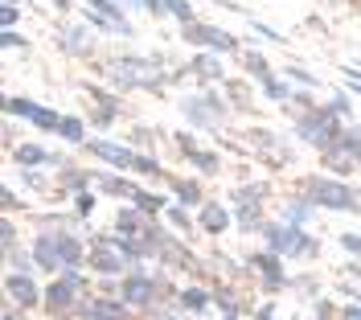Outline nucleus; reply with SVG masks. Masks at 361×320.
I'll list each match as a JSON object with an SVG mask.
<instances>
[{
	"label": "nucleus",
	"mask_w": 361,
	"mask_h": 320,
	"mask_svg": "<svg viewBox=\"0 0 361 320\" xmlns=\"http://www.w3.org/2000/svg\"><path fill=\"white\" fill-rule=\"evenodd\" d=\"M111 82L119 91H135V87H144V91H164V82H169V74H160V62L157 58H119L111 62Z\"/></svg>",
	"instance_id": "f257e3e1"
},
{
	"label": "nucleus",
	"mask_w": 361,
	"mask_h": 320,
	"mask_svg": "<svg viewBox=\"0 0 361 320\" xmlns=\"http://www.w3.org/2000/svg\"><path fill=\"white\" fill-rule=\"evenodd\" d=\"M304 197L316 209H337V214H349V209L361 206L357 189L345 185L341 177H304Z\"/></svg>",
	"instance_id": "f03ea898"
},
{
	"label": "nucleus",
	"mask_w": 361,
	"mask_h": 320,
	"mask_svg": "<svg viewBox=\"0 0 361 320\" xmlns=\"http://www.w3.org/2000/svg\"><path fill=\"white\" fill-rule=\"evenodd\" d=\"M87 263H90V271H99V275H123L135 267L128 247H123V234H99V238H90Z\"/></svg>",
	"instance_id": "7ed1b4c3"
},
{
	"label": "nucleus",
	"mask_w": 361,
	"mask_h": 320,
	"mask_svg": "<svg viewBox=\"0 0 361 320\" xmlns=\"http://www.w3.org/2000/svg\"><path fill=\"white\" fill-rule=\"evenodd\" d=\"M263 242L275 254H283V259H312L320 251L316 238H308L304 226H295V222H267L263 226Z\"/></svg>",
	"instance_id": "20e7f679"
},
{
	"label": "nucleus",
	"mask_w": 361,
	"mask_h": 320,
	"mask_svg": "<svg viewBox=\"0 0 361 320\" xmlns=\"http://www.w3.org/2000/svg\"><path fill=\"white\" fill-rule=\"evenodd\" d=\"M345 128H341V119L329 107H312V111H295V136L304 140V144H312V148H329L333 140L341 136Z\"/></svg>",
	"instance_id": "39448f33"
},
{
	"label": "nucleus",
	"mask_w": 361,
	"mask_h": 320,
	"mask_svg": "<svg viewBox=\"0 0 361 320\" xmlns=\"http://www.w3.org/2000/svg\"><path fill=\"white\" fill-rule=\"evenodd\" d=\"M177 107H180V115H185L193 128H202V132H209V128L226 123V115H230V103H226L222 94H214V91L189 94V99H180Z\"/></svg>",
	"instance_id": "423d86ee"
},
{
	"label": "nucleus",
	"mask_w": 361,
	"mask_h": 320,
	"mask_svg": "<svg viewBox=\"0 0 361 320\" xmlns=\"http://www.w3.org/2000/svg\"><path fill=\"white\" fill-rule=\"evenodd\" d=\"M164 292H169L164 279L160 275H148L144 267H132V271L123 275V288H119V296L128 300L132 308H157V300Z\"/></svg>",
	"instance_id": "0eeeda50"
},
{
	"label": "nucleus",
	"mask_w": 361,
	"mask_h": 320,
	"mask_svg": "<svg viewBox=\"0 0 361 320\" xmlns=\"http://www.w3.org/2000/svg\"><path fill=\"white\" fill-rule=\"evenodd\" d=\"M180 37H185L189 46L214 49V54H234V49H238V37H234V33H226V29H218V25H205V21L180 25Z\"/></svg>",
	"instance_id": "6e6552de"
},
{
	"label": "nucleus",
	"mask_w": 361,
	"mask_h": 320,
	"mask_svg": "<svg viewBox=\"0 0 361 320\" xmlns=\"http://www.w3.org/2000/svg\"><path fill=\"white\" fill-rule=\"evenodd\" d=\"M78 296H82V288H78V283H70L66 275H62V279H54V283L45 288L42 308L54 320H62V316H70V312H78Z\"/></svg>",
	"instance_id": "1a4fd4ad"
},
{
	"label": "nucleus",
	"mask_w": 361,
	"mask_h": 320,
	"mask_svg": "<svg viewBox=\"0 0 361 320\" xmlns=\"http://www.w3.org/2000/svg\"><path fill=\"white\" fill-rule=\"evenodd\" d=\"M4 296H8V304H17L21 312H29V308H37L42 304V288L33 283V275L29 271H8L4 275Z\"/></svg>",
	"instance_id": "9d476101"
},
{
	"label": "nucleus",
	"mask_w": 361,
	"mask_h": 320,
	"mask_svg": "<svg viewBox=\"0 0 361 320\" xmlns=\"http://www.w3.org/2000/svg\"><path fill=\"white\" fill-rule=\"evenodd\" d=\"M250 267L259 271V279H263V288H267V292L292 288V275L283 271V254H275L271 247H267L263 254H250Z\"/></svg>",
	"instance_id": "9b49d317"
},
{
	"label": "nucleus",
	"mask_w": 361,
	"mask_h": 320,
	"mask_svg": "<svg viewBox=\"0 0 361 320\" xmlns=\"http://www.w3.org/2000/svg\"><path fill=\"white\" fill-rule=\"evenodd\" d=\"M78 316L82 320H132V304L119 296H94L78 304Z\"/></svg>",
	"instance_id": "f8f14e48"
},
{
	"label": "nucleus",
	"mask_w": 361,
	"mask_h": 320,
	"mask_svg": "<svg viewBox=\"0 0 361 320\" xmlns=\"http://www.w3.org/2000/svg\"><path fill=\"white\" fill-rule=\"evenodd\" d=\"M82 148H87L90 156L107 160L111 168H123V173H132V164H135V148H128V144H115V140H87Z\"/></svg>",
	"instance_id": "ddd939ff"
},
{
	"label": "nucleus",
	"mask_w": 361,
	"mask_h": 320,
	"mask_svg": "<svg viewBox=\"0 0 361 320\" xmlns=\"http://www.w3.org/2000/svg\"><path fill=\"white\" fill-rule=\"evenodd\" d=\"M157 259H160V267H173V271H197V259L185 251L177 238H169V234L157 238Z\"/></svg>",
	"instance_id": "4468645a"
},
{
	"label": "nucleus",
	"mask_w": 361,
	"mask_h": 320,
	"mask_svg": "<svg viewBox=\"0 0 361 320\" xmlns=\"http://www.w3.org/2000/svg\"><path fill=\"white\" fill-rule=\"evenodd\" d=\"M58 46L74 54V58H90L94 54V29L90 25H66L62 33H58Z\"/></svg>",
	"instance_id": "2eb2a0df"
},
{
	"label": "nucleus",
	"mask_w": 361,
	"mask_h": 320,
	"mask_svg": "<svg viewBox=\"0 0 361 320\" xmlns=\"http://www.w3.org/2000/svg\"><path fill=\"white\" fill-rule=\"evenodd\" d=\"M197 226L205 234H226V230L234 226V209H226L222 202H202L197 206Z\"/></svg>",
	"instance_id": "dca6fc26"
},
{
	"label": "nucleus",
	"mask_w": 361,
	"mask_h": 320,
	"mask_svg": "<svg viewBox=\"0 0 361 320\" xmlns=\"http://www.w3.org/2000/svg\"><path fill=\"white\" fill-rule=\"evenodd\" d=\"M33 263L42 271H62V254H58V234H37L33 238Z\"/></svg>",
	"instance_id": "f3484780"
},
{
	"label": "nucleus",
	"mask_w": 361,
	"mask_h": 320,
	"mask_svg": "<svg viewBox=\"0 0 361 320\" xmlns=\"http://www.w3.org/2000/svg\"><path fill=\"white\" fill-rule=\"evenodd\" d=\"M247 136H250V144L259 148V156H267L271 164H283V160L292 156V152L279 144V136H275V132H267V128H255V132H247Z\"/></svg>",
	"instance_id": "a211bd4d"
},
{
	"label": "nucleus",
	"mask_w": 361,
	"mask_h": 320,
	"mask_svg": "<svg viewBox=\"0 0 361 320\" xmlns=\"http://www.w3.org/2000/svg\"><path fill=\"white\" fill-rule=\"evenodd\" d=\"M185 70H193V74L202 78L205 87H209V82H222V78H226V70H222V58H218L214 49H205V54H193V62H189Z\"/></svg>",
	"instance_id": "6ab92c4d"
},
{
	"label": "nucleus",
	"mask_w": 361,
	"mask_h": 320,
	"mask_svg": "<svg viewBox=\"0 0 361 320\" xmlns=\"http://www.w3.org/2000/svg\"><path fill=\"white\" fill-rule=\"evenodd\" d=\"M13 156H17V164H21V168L62 164V156H58V152H49V148H42V144H17V148H13Z\"/></svg>",
	"instance_id": "aec40b11"
},
{
	"label": "nucleus",
	"mask_w": 361,
	"mask_h": 320,
	"mask_svg": "<svg viewBox=\"0 0 361 320\" xmlns=\"http://www.w3.org/2000/svg\"><path fill=\"white\" fill-rule=\"evenodd\" d=\"M324 156V168H333L337 177H349V173H357V152H349V148H341L337 140L320 152Z\"/></svg>",
	"instance_id": "412c9836"
},
{
	"label": "nucleus",
	"mask_w": 361,
	"mask_h": 320,
	"mask_svg": "<svg viewBox=\"0 0 361 320\" xmlns=\"http://www.w3.org/2000/svg\"><path fill=\"white\" fill-rule=\"evenodd\" d=\"M94 189L103 193V197H132L140 185L132 177H115V173H94Z\"/></svg>",
	"instance_id": "4be33fe9"
},
{
	"label": "nucleus",
	"mask_w": 361,
	"mask_h": 320,
	"mask_svg": "<svg viewBox=\"0 0 361 320\" xmlns=\"http://www.w3.org/2000/svg\"><path fill=\"white\" fill-rule=\"evenodd\" d=\"M209 304H214V292H205V288H180L177 292V308L185 316H202Z\"/></svg>",
	"instance_id": "5701e85b"
},
{
	"label": "nucleus",
	"mask_w": 361,
	"mask_h": 320,
	"mask_svg": "<svg viewBox=\"0 0 361 320\" xmlns=\"http://www.w3.org/2000/svg\"><path fill=\"white\" fill-rule=\"evenodd\" d=\"M90 185H94V173H87V168H74V164L58 168V189L62 193H78V189H90Z\"/></svg>",
	"instance_id": "b1692460"
},
{
	"label": "nucleus",
	"mask_w": 361,
	"mask_h": 320,
	"mask_svg": "<svg viewBox=\"0 0 361 320\" xmlns=\"http://www.w3.org/2000/svg\"><path fill=\"white\" fill-rule=\"evenodd\" d=\"M58 254H62V267H82V259H87V247L78 242V234H58Z\"/></svg>",
	"instance_id": "393cba45"
},
{
	"label": "nucleus",
	"mask_w": 361,
	"mask_h": 320,
	"mask_svg": "<svg viewBox=\"0 0 361 320\" xmlns=\"http://www.w3.org/2000/svg\"><path fill=\"white\" fill-rule=\"evenodd\" d=\"M173 202L177 206H185V209H193V206H202L205 197H202V185L197 181H185V177H173Z\"/></svg>",
	"instance_id": "a878e982"
},
{
	"label": "nucleus",
	"mask_w": 361,
	"mask_h": 320,
	"mask_svg": "<svg viewBox=\"0 0 361 320\" xmlns=\"http://www.w3.org/2000/svg\"><path fill=\"white\" fill-rule=\"evenodd\" d=\"M135 209H144V214H152V218H160L164 209H169V202L173 197H164V193H148V189H135L132 197H128Z\"/></svg>",
	"instance_id": "bb28decb"
},
{
	"label": "nucleus",
	"mask_w": 361,
	"mask_h": 320,
	"mask_svg": "<svg viewBox=\"0 0 361 320\" xmlns=\"http://www.w3.org/2000/svg\"><path fill=\"white\" fill-rule=\"evenodd\" d=\"M87 8L103 13V17H111V21H115V25H123V29H128V37H132V21H128V8H123L119 0H87Z\"/></svg>",
	"instance_id": "cd10ccee"
},
{
	"label": "nucleus",
	"mask_w": 361,
	"mask_h": 320,
	"mask_svg": "<svg viewBox=\"0 0 361 320\" xmlns=\"http://www.w3.org/2000/svg\"><path fill=\"white\" fill-rule=\"evenodd\" d=\"M58 136L66 140V144H87V119H78V115H62V123H58Z\"/></svg>",
	"instance_id": "c85d7f7f"
},
{
	"label": "nucleus",
	"mask_w": 361,
	"mask_h": 320,
	"mask_svg": "<svg viewBox=\"0 0 361 320\" xmlns=\"http://www.w3.org/2000/svg\"><path fill=\"white\" fill-rule=\"evenodd\" d=\"M234 222L243 230H263L267 222H263V206H250V202H238L234 206Z\"/></svg>",
	"instance_id": "c756f323"
},
{
	"label": "nucleus",
	"mask_w": 361,
	"mask_h": 320,
	"mask_svg": "<svg viewBox=\"0 0 361 320\" xmlns=\"http://www.w3.org/2000/svg\"><path fill=\"white\" fill-rule=\"evenodd\" d=\"M312 214H316V206L308 202V197H292V202L283 206V222H295V226H304Z\"/></svg>",
	"instance_id": "7c9ffc66"
},
{
	"label": "nucleus",
	"mask_w": 361,
	"mask_h": 320,
	"mask_svg": "<svg viewBox=\"0 0 361 320\" xmlns=\"http://www.w3.org/2000/svg\"><path fill=\"white\" fill-rule=\"evenodd\" d=\"M87 94H90V103H94V107H103V111L123 115V103H119V94L103 91V87H94V82H87Z\"/></svg>",
	"instance_id": "2f4dec72"
},
{
	"label": "nucleus",
	"mask_w": 361,
	"mask_h": 320,
	"mask_svg": "<svg viewBox=\"0 0 361 320\" xmlns=\"http://www.w3.org/2000/svg\"><path fill=\"white\" fill-rule=\"evenodd\" d=\"M189 164H193L197 173H205V177H214V173H222V156H218V152H205V148H197V152L189 156Z\"/></svg>",
	"instance_id": "473e14b6"
},
{
	"label": "nucleus",
	"mask_w": 361,
	"mask_h": 320,
	"mask_svg": "<svg viewBox=\"0 0 361 320\" xmlns=\"http://www.w3.org/2000/svg\"><path fill=\"white\" fill-rule=\"evenodd\" d=\"M243 70H247L250 78H259V82H267V78H271L267 58H263V54H255V49H247V54H243Z\"/></svg>",
	"instance_id": "72a5a7b5"
},
{
	"label": "nucleus",
	"mask_w": 361,
	"mask_h": 320,
	"mask_svg": "<svg viewBox=\"0 0 361 320\" xmlns=\"http://www.w3.org/2000/svg\"><path fill=\"white\" fill-rule=\"evenodd\" d=\"M263 99H267V103H292V87L279 82V78H267V82H263Z\"/></svg>",
	"instance_id": "f704fd0d"
},
{
	"label": "nucleus",
	"mask_w": 361,
	"mask_h": 320,
	"mask_svg": "<svg viewBox=\"0 0 361 320\" xmlns=\"http://www.w3.org/2000/svg\"><path fill=\"white\" fill-rule=\"evenodd\" d=\"M164 218L173 222V226L180 230V234H193V218H189V209L177 206V202H169V209H164Z\"/></svg>",
	"instance_id": "c9c22d12"
},
{
	"label": "nucleus",
	"mask_w": 361,
	"mask_h": 320,
	"mask_svg": "<svg viewBox=\"0 0 361 320\" xmlns=\"http://www.w3.org/2000/svg\"><path fill=\"white\" fill-rule=\"evenodd\" d=\"M263 197H267V185H243V189H234V206L238 202H250V206H263Z\"/></svg>",
	"instance_id": "e433bc0d"
},
{
	"label": "nucleus",
	"mask_w": 361,
	"mask_h": 320,
	"mask_svg": "<svg viewBox=\"0 0 361 320\" xmlns=\"http://www.w3.org/2000/svg\"><path fill=\"white\" fill-rule=\"evenodd\" d=\"M132 173H140V177H164V168H160L157 156H148V152H135V164Z\"/></svg>",
	"instance_id": "4c0bfd02"
},
{
	"label": "nucleus",
	"mask_w": 361,
	"mask_h": 320,
	"mask_svg": "<svg viewBox=\"0 0 361 320\" xmlns=\"http://www.w3.org/2000/svg\"><path fill=\"white\" fill-rule=\"evenodd\" d=\"M99 206V189H78L74 193V209H78V218H90Z\"/></svg>",
	"instance_id": "58836bf2"
},
{
	"label": "nucleus",
	"mask_w": 361,
	"mask_h": 320,
	"mask_svg": "<svg viewBox=\"0 0 361 320\" xmlns=\"http://www.w3.org/2000/svg\"><path fill=\"white\" fill-rule=\"evenodd\" d=\"M164 13H169V17H177L180 25L197 21V17H193V4H189V0H164Z\"/></svg>",
	"instance_id": "ea45409f"
},
{
	"label": "nucleus",
	"mask_w": 361,
	"mask_h": 320,
	"mask_svg": "<svg viewBox=\"0 0 361 320\" xmlns=\"http://www.w3.org/2000/svg\"><path fill=\"white\" fill-rule=\"evenodd\" d=\"M324 107L337 115V119H353V103H349V94H345V91H337L329 103H324Z\"/></svg>",
	"instance_id": "a19ab883"
},
{
	"label": "nucleus",
	"mask_w": 361,
	"mask_h": 320,
	"mask_svg": "<svg viewBox=\"0 0 361 320\" xmlns=\"http://www.w3.org/2000/svg\"><path fill=\"white\" fill-rule=\"evenodd\" d=\"M0 247H4V259H13V251H17V226H13V218H4V226H0Z\"/></svg>",
	"instance_id": "79ce46f5"
},
{
	"label": "nucleus",
	"mask_w": 361,
	"mask_h": 320,
	"mask_svg": "<svg viewBox=\"0 0 361 320\" xmlns=\"http://www.w3.org/2000/svg\"><path fill=\"white\" fill-rule=\"evenodd\" d=\"M214 304L222 308V316H238V296H234V292L218 288V292H214Z\"/></svg>",
	"instance_id": "37998d69"
},
{
	"label": "nucleus",
	"mask_w": 361,
	"mask_h": 320,
	"mask_svg": "<svg viewBox=\"0 0 361 320\" xmlns=\"http://www.w3.org/2000/svg\"><path fill=\"white\" fill-rule=\"evenodd\" d=\"M288 82H300V87H308V91H312V87H320V78H316V74H308L304 66H288Z\"/></svg>",
	"instance_id": "c03bdc74"
},
{
	"label": "nucleus",
	"mask_w": 361,
	"mask_h": 320,
	"mask_svg": "<svg viewBox=\"0 0 361 320\" xmlns=\"http://www.w3.org/2000/svg\"><path fill=\"white\" fill-rule=\"evenodd\" d=\"M0 46L4 49H25L29 46V37H21L17 29H0Z\"/></svg>",
	"instance_id": "a18cd8bd"
},
{
	"label": "nucleus",
	"mask_w": 361,
	"mask_h": 320,
	"mask_svg": "<svg viewBox=\"0 0 361 320\" xmlns=\"http://www.w3.org/2000/svg\"><path fill=\"white\" fill-rule=\"evenodd\" d=\"M173 136H177V148H180V156H185V160H189L193 152H197V148H202V144L189 136V132H173Z\"/></svg>",
	"instance_id": "49530a36"
},
{
	"label": "nucleus",
	"mask_w": 361,
	"mask_h": 320,
	"mask_svg": "<svg viewBox=\"0 0 361 320\" xmlns=\"http://www.w3.org/2000/svg\"><path fill=\"white\" fill-rule=\"evenodd\" d=\"M17 21H21V8H17V4H4V8H0V29H13Z\"/></svg>",
	"instance_id": "de8ad7c7"
},
{
	"label": "nucleus",
	"mask_w": 361,
	"mask_h": 320,
	"mask_svg": "<svg viewBox=\"0 0 361 320\" xmlns=\"http://www.w3.org/2000/svg\"><path fill=\"white\" fill-rule=\"evenodd\" d=\"M345 87H349V94L361 99V70L357 66H345Z\"/></svg>",
	"instance_id": "09e8293b"
},
{
	"label": "nucleus",
	"mask_w": 361,
	"mask_h": 320,
	"mask_svg": "<svg viewBox=\"0 0 361 320\" xmlns=\"http://www.w3.org/2000/svg\"><path fill=\"white\" fill-rule=\"evenodd\" d=\"M312 312H316L320 320H341V312L333 308V304H329V300H316V304H312Z\"/></svg>",
	"instance_id": "8fccbe9b"
},
{
	"label": "nucleus",
	"mask_w": 361,
	"mask_h": 320,
	"mask_svg": "<svg viewBox=\"0 0 361 320\" xmlns=\"http://www.w3.org/2000/svg\"><path fill=\"white\" fill-rule=\"evenodd\" d=\"M0 206H4V214H13V209H21L25 202L17 197V193H13V189H4V193H0Z\"/></svg>",
	"instance_id": "3c124183"
},
{
	"label": "nucleus",
	"mask_w": 361,
	"mask_h": 320,
	"mask_svg": "<svg viewBox=\"0 0 361 320\" xmlns=\"http://www.w3.org/2000/svg\"><path fill=\"white\" fill-rule=\"evenodd\" d=\"M250 25H255V33H259V37H267V42H275V46H279V42H288V37H283V33H275L271 25H259V21H250Z\"/></svg>",
	"instance_id": "603ef678"
},
{
	"label": "nucleus",
	"mask_w": 361,
	"mask_h": 320,
	"mask_svg": "<svg viewBox=\"0 0 361 320\" xmlns=\"http://www.w3.org/2000/svg\"><path fill=\"white\" fill-rule=\"evenodd\" d=\"M292 103H295V111H312V107H316L308 91H292Z\"/></svg>",
	"instance_id": "864d4df0"
},
{
	"label": "nucleus",
	"mask_w": 361,
	"mask_h": 320,
	"mask_svg": "<svg viewBox=\"0 0 361 320\" xmlns=\"http://www.w3.org/2000/svg\"><path fill=\"white\" fill-rule=\"evenodd\" d=\"M341 247H345L349 254H357V259H361V234H341Z\"/></svg>",
	"instance_id": "5fc2aeb1"
},
{
	"label": "nucleus",
	"mask_w": 361,
	"mask_h": 320,
	"mask_svg": "<svg viewBox=\"0 0 361 320\" xmlns=\"http://www.w3.org/2000/svg\"><path fill=\"white\" fill-rule=\"evenodd\" d=\"M341 320H361V304H357V300H353V304H345V308H341Z\"/></svg>",
	"instance_id": "6e6d98bb"
},
{
	"label": "nucleus",
	"mask_w": 361,
	"mask_h": 320,
	"mask_svg": "<svg viewBox=\"0 0 361 320\" xmlns=\"http://www.w3.org/2000/svg\"><path fill=\"white\" fill-rule=\"evenodd\" d=\"M250 320H275V304L267 300L263 308H255V316H250Z\"/></svg>",
	"instance_id": "4d7b16f0"
},
{
	"label": "nucleus",
	"mask_w": 361,
	"mask_h": 320,
	"mask_svg": "<svg viewBox=\"0 0 361 320\" xmlns=\"http://www.w3.org/2000/svg\"><path fill=\"white\" fill-rule=\"evenodd\" d=\"M135 140H140V148H152V144H157V132H148V128H140V132H135Z\"/></svg>",
	"instance_id": "13d9d810"
},
{
	"label": "nucleus",
	"mask_w": 361,
	"mask_h": 320,
	"mask_svg": "<svg viewBox=\"0 0 361 320\" xmlns=\"http://www.w3.org/2000/svg\"><path fill=\"white\" fill-rule=\"evenodd\" d=\"M17 312H21V308H17V304H8V308H4V316H0V320H21Z\"/></svg>",
	"instance_id": "bf43d9fd"
},
{
	"label": "nucleus",
	"mask_w": 361,
	"mask_h": 320,
	"mask_svg": "<svg viewBox=\"0 0 361 320\" xmlns=\"http://www.w3.org/2000/svg\"><path fill=\"white\" fill-rule=\"evenodd\" d=\"M49 4H54V8H62V13H66V8H74L70 0H49Z\"/></svg>",
	"instance_id": "052dcab7"
},
{
	"label": "nucleus",
	"mask_w": 361,
	"mask_h": 320,
	"mask_svg": "<svg viewBox=\"0 0 361 320\" xmlns=\"http://www.w3.org/2000/svg\"><path fill=\"white\" fill-rule=\"evenodd\" d=\"M222 320H238V316H222Z\"/></svg>",
	"instance_id": "680f3d73"
},
{
	"label": "nucleus",
	"mask_w": 361,
	"mask_h": 320,
	"mask_svg": "<svg viewBox=\"0 0 361 320\" xmlns=\"http://www.w3.org/2000/svg\"><path fill=\"white\" fill-rule=\"evenodd\" d=\"M357 173H361V156H357Z\"/></svg>",
	"instance_id": "e2e57ef3"
},
{
	"label": "nucleus",
	"mask_w": 361,
	"mask_h": 320,
	"mask_svg": "<svg viewBox=\"0 0 361 320\" xmlns=\"http://www.w3.org/2000/svg\"><path fill=\"white\" fill-rule=\"evenodd\" d=\"M4 4H17V0H4Z\"/></svg>",
	"instance_id": "0e129e2a"
},
{
	"label": "nucleus",
	"mask_w": 361,
	"mask_h": 320,
	"mask_svg": "<svg viewBox=\"0 0 361 320\" xmlns=\"http://www.w3.org/2000/svg\"><path fill=\"white\" fill-rule=\"evenodd\" d=\"M357 300H361V288H357Z\"/></svg>",
	"instance_id": "69168bd1"
}]
</instances>
